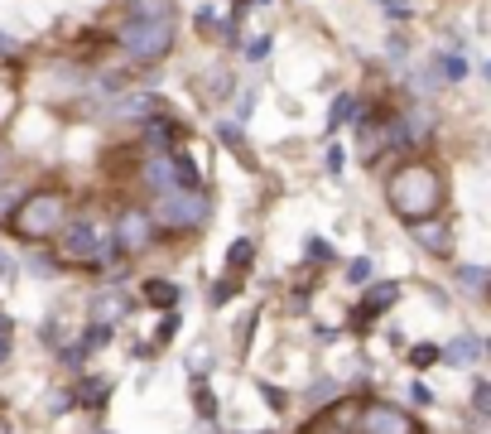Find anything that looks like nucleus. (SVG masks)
I'll return each mask as SVG.
<instances>
[{
  "mask_svg": "<svg viewBox=\"0 0 491 434\" xmlns=\"http://www.w3.org/2000/svg\"><path fill=\"white\" fill-rule=\"evenodd\" d=\"M145 184L154 193H169V189H178L174 184V160L169 155H154L150 164H145Z\"/></svg>",
  "mask_w": 491,
  "mask_h": 434,
  "instance_id": "nucleus-13",
  "label": "nucleus"
},
{
  "mask_svg": "<svg viewBox=\"0 0 491 434\" xmlns=\"http://www.w3.org/2000/svg\"><path fill=\"white\" fill-rule=\"evenodd\" d=\"M352 111H356V97H352V92H338V102H332V107H328V131L338 135L342 126L352 121Z\"/></svg>",
  "mask_w": 491,
  "mask_h": 434,
  "instance_id": "nucleus-16",
  "label": "nucleus"
},
{
  "mask_svg": "<svg viewBox=\"0 0 491 434\" xmlns=\"http://www.w3.org/2000/svg\"><path fill=\"white\" fill-rule=\"evenodd\" d=\"M10 232L20 242H49L58 237V227L68 222V193L63 189H39V193H25L20 208L5 217Z\"/></svg>",
  "mask_w": 491,
  "mask_h": 434,
  "instance_id": "nucleus-2",
  "label": "nucleus"
},
{
  "mask_svg": "<svg viewBox=\"0 0 491 434\" xmlns=\"http://www.w3.org/2000/svg\"><path fill=\"white\" fill-rule=\"evenodd\" d=\"M386 203L395 217L405 222H424L443 213V179L429 160H405L400 169L386 179Z\"/></svg>",
  "mask_w": 491,
  "mask_h": 434,
  "instance_id": "nucleus-1",
  "label": "nucleus"
},
{
  "mask_svg": "<svg viewBox=\"0 0 491 434\" xmlns=\"http://www.w3.org/2000/svg\"><path fill=\"white\" fill-rule=\"evenodd\" d=\"M342 160H347V155H342V145H332V150H328V169L338 174V169H342Z\"/></svg>",
  "mask_w": 491,
  "mask_h": 434,
  "instance_id": "nucleus-36",
  "label": "nucleus"
},
{
  "mask_svg": "<svg viewBox=\"0 0 491 434\" xmlns=\"http://www.w3.org/2000/svg\"><path fill=\"white\" fill-rule=\"evenodd\" d=\"M395 299H400V290H395V285H371V290H366V299H362V309H356V323L366 328L381 309H390Z\"/></svg>",
  "mask_w": 491,
  "mask_h": 434,
  "instance_id": "nucleus-11",
  "label": "nucleus"
},
{
  "mask_svg": "<svg viewBox=\"0 0 491 434\" xmlns=\"http://www.w3.org/2000/svg\"><path fill=\"white\" fill-rule=\"evenodd\" d=\"M106 396H111V381H102V377H82V381L73 386V401L92 405V410H102Z\"/></svg>",
  "mask_w": 491,
  "mask_h": 434,
  "instance_id": "nucleus-14",
  "label": "nucleus"
},
{
  "mask_svg": "<svg viewBox=\"0 0 491 434\" xmlns=\"http://www.w3.org/2000/svg\"><path fill=\"white\" fill-rule=\"evenodd\" d=\"M347 275H352L356 285H366V280H371V261H366V256H362V261H352V266H347Z\"/></svg>",
  "mask_w": 491,
  "mask_h": 434,
  "instance_id": "nucleus-26",
  "label": "nucleus"
},
{
  "mask_svg": "<svg viewBox=\"0 0 491 434\" xmlns=\"http://www.w3.org/2000/svg\"><path fill=\"white\" fill-rule=\"evenodd\" d=\"M140 295H145L150 309H174V304L184 299V290H178L174 280H145V285H140Z\"/></svg>",
  "mask_w": 491,
  "mask_h": 434,
  "instance_id": "nucleus-12",
  "label": "nucleus"
},
{
  "mask_svg": "<svg viewBox=\"0 0 491 434\" xmlns=\"http://www.w3.org/2000/svg\"><path fill=\"white\" fill-rule=\"evenodd\" d=\"M226 266H232V275H241V271H250L256 266V242H232V251H226Z\"/></svg>",
  "mask_w": 491,
  "mask_h": 434,
  "instance_id": "nucleus-17",
  "label": "nucleus"
},
{
  "mask_svg": "<svg viewBox=\"0 0 491 434\" xmlns=\"http://www.w3.org/2000/svg\"><path fill=\"white\" fill-rule=\"evenodd\" d=\"M174 328H178V319H174V314H169V319L160 323V338H154V343H169V338H174Z\"/></svg>",
  "mask_w": 491,
  "mask_h": 434,
  "instance_id": "nucleus-32",
  "label": "nucleus"
},
{
  "mask_svg": "<svg viewBox=\"0 0 491 434\" xmlns=\"http://www.w3.org/2000/svg\"><path fill=\"white\" fill-rule=\"evenodd\" d=\"M15 53H20V44L10 34H0V58H15Z\"/></svg>",
  "mask_w": 491,
  "mask_h": 434,
  "instance_id": "nucleus-34",
  "label": "nucleus"
},
{
  "mask_svg": "<svg viewBox=\"0 0 491 434\" xmlns=\"http://www.w3.org/2000/svg\"><path fill=\"white\" fill-rule=\"evenodd\" d=\"M266 53H270V39H266V34L246 44V58H250V63H260V58H266Z\"/></svg>",
  "mask_w": 491,
  "mask_h": 434,
  "instance_id": "nucleus-24",
  "label": "nucleus"
},
{
  "mask_svg": "<svg viewBox=\"0 0 491 434\" xmlns=\"http://www.w3.org/2000/svg\"><path fill=\"white\" fill-rule=\"evenodd\" d=\"M184 131H188V126H178L174 116H154V121H145V140H150V150H160V155H164V150H174V140Z\"/></svg>",
  "mask_w": 491,
  "mask_h": 434,
  "instance_id": "nucleus-10",
  "label": "nucleus"
},
{
  "mask_svg": "<svg viewBox=\"0 0 491 434\" xmlns=\"http://www.w3.org/2000/svg\"><path fill=\"white\" fill-rule=\"evenodd\" d=\"M308 256H314V261H328V242H323V237H314V242H308Z\"/></svg>",
  "mask_w": 491,
  "mask_h": 434,
  "instance_id": "nucleus-31",
  "label": "nucleus"
},
{
  "mask_svg": "<svg viewBox=\"0 0 491 434\" xmlns=\"http://www.w3.org/2000/svg\"><path fill=\"white\" fill-rule=\"evenodd\" d=\"M260 391H266V401H270L274 410H280V405H284V391H280V386H260Z\"/></svg>",
  "mask_w": 491,
  "mask_h": 434,
  "instance_id": "nucleus-35",
  "label": "nucleus"
},
{
  "mask_svg": "<svg viewBox=\"0 0 491 434\" xmlns=\"http://www.w3.org/2000/svg\"><path fill=\"white\" fill-rule=\"evenodd\" d=\"M356 434H424V430H419L400 405L366 401V405H362V415H356Z\"/></svg>",
  "mask_w": 491,
  "mask_h": 434,
  "instance_id": "nucleus-6",
  "label": "nucleus"
},
{
  "mask_svg": "<svg viewBox=\"0 0 491 434\" xmlns=\"http://www.w3.org/2000/svg\"><path fill=\"white\" fill-rule=\"evenodd\" d=\"M150 222H160V227L169 232H193L208 222V193L202 189H169L160 193V203L150 208Z\"/></svg>",
  "mask_w": 491,
  "mask_h": 434,
  "instance_id": "nucleus-3",
  "label": "nucleus"
},
{
  "mask_svg": "<svg viewBox=\"0 0 491 434\" xmlns=\"http://www.w3.org/2000/svg\"><path fill=\"white\" fill-rule=\"evenodd\" d=\"M121 49L135 63H160L174 49V20H130L121 29Z\"/></svg>",
  "mask_w": 491,
  "mask_h": 434,
  "instance_id": "nucleus-4",
  "label": "nucleus"
},
{
  "mask_svg": "<svg viewBox=\"0 0 491 434\" xmlns=\"http://www.w3.org/2000/svg\"><path fill=\"white\" fill-rule=\"evenodd\" d=\"M20 198H25V189H0V222L20 208Z\"/></svg>",
  "mask_w": 491,
  "mask_h": 434,
  "instance_id": "nucleus-23",
  "label": "nucleus"
},
{
  "mask_svg": "<svg viewBox=\"0 0 491 434\" xmlns=\"http://www.w3.org/2000/svg\"><path fill=\"white\" fill-rule=\"evenodd\" d=\"M443 73H448L453 82H458V78L467 73V63H462V58H458V53H448V58H443Z\"/></svg>",
  "mask_w": 491,
  "mask_h": 434,
  "instance_id": "nucleus-28",
  "label": "nucleus"
},
{
  "mask_svg": "<svg viewBox=\"0 0 491 434\" xmlns=\"http://www.w3.org/2000/svg\"><path fill=\"white\" fill-rule=\"evenodd\" d=\"M193 396H198V415H212V410H217V405H212V391H208L202 381H198V391H193Z\"/></svg>",
  "mask_w": 491,
  "mask_h": 434,
  "instance_id": "nucleus-30",
  "label": "nucleus"
},
{
  "mask_svg": "<svg viewBox=\"0 0 491 434\" xmlns=\"http://www.w3.org/2000/svg\"><path fill=\"white\" fill-rule=\"evenodd\" d=\"M10 362V319L0 314V367Z\"/></svg>",
  "mask_w": 491,
  "mask_h": 434,
  "instance_id": "nucleus-27",
  "label": "nucleus"
},
{
  "mask_svg": "<svg viewBox=\"0 0 491 434\" xmlns=\"http://www.w3.org/2000/svg\"><path fill=\"white\" fill-rule=\"evenodd\" d=\"M453 280H458V285L467 290V295H482V290L491 285L487 266H458V271H453Z\"/></svg>",
  "mask_w": 491,
  "mask_h": 434,
  "instance_id": "nucleus-15",
  "label": "nucleus"
},
{
  "mask_svg": "<svg viewBox=\"0 0 491 434\" xmlns=\"http://www.w3.org/2000/svg\"><path fill=\"white\" fill-rule=\"evenodd\" d=\"M376 5H386L390 20H410V0H376Z\"/></svg>",
  "mask_w": 491,
  "mask_h": 434,
  "instance_id": "nucleus-25",
  "label": "nucleus"
},
{
  "mask_svg": "<svg viewBox=\"0 0 491 434\" xmlns=\"http://www.w3.org/2000/svg\"><path fill=\"white\" fill-rule=\"evenodd\" d=\"M236 295H241V285H236V275H222L217 285H212V304H232Z\"/></svg>",
  "mask_w": 491,
  "mask_h": 434,
  "instance_id": "nucleus-20",
  "label": "nucleus"
},
{
  "mask_svg": "<svg viewBox=\"0 0 491 434\" xmlns=\"http://www.w3.org/2000/svg\"><path fill=\"white\" fill-rule=\"evenodd\" d=\"M150 107H154L150 97H130V102H126V111H130V116H140V111H150Z\"/></svg>",
  "mask_w": 491,
  "mask_h": 434,
  "instance_id": "nucleus-33",
  "label": "nucleus"
},
{
  "mask_svg": "<svg viewBox=\"0 0 491 434\" xmlns=\"http://www.w3.org/2000/svg\"><path fill=\"white\" fill-rule=\"evenodd\" d=\"M154 242V222H150V208H121V217H116V242L126 256L145 251V246Z\"/></svg>",
  "mask_w": 491,
  "mask_h": 434,
  "instance_id": "nucleus-7",
  "label": "nucleus"
},
{
  "mask_svg": "<svg viewBox=\"0 0 491 434\" xmlns=\"http://www.w3.org/2000/svg\"><path fill=\"white\" fill-rule=\"evenodd\" d=\"M217 135H222V145H226V150H236V155L250 164V150H246V140H241V131H236V126H222Z\"/></svg>",
  "mask_w": 491,
  "mask_h": 434,
  "instance_id": "nucleus-21",
  "label": "nucleus"
},
{
  "mask_svg": "<svg viewBox=\"0 0 491 434\" xmlns=\"http://www.w3.org/2000/svg\"><path fill=\"white\" fill-rule=\"evenodd\" d=\"M410 401H414V405H434V391H429L424 381H414V386H410Z\"/></svg>",
  "mask_w": 491,
  "mask_h": 434,
  "instance_id": "nucleus-29",
  "label": "nucleus"
},
{
  "mask_svg": "<svg viewBox=\"0 0 491 434\" xmlns=\"http://www.w3.org/2000/svg\"><path fill=\"white\" fill-rule=\"evenodd\" d=\"M434 362H438V343H414L410 348V367L414 372H429Z\"/></svg>",
  "mask_w": 491,
  "mask_h": 434,
  "instance_id": "nucleus-19",
  "label": "nucleus"
},
{
  "mask_svg": "<svg viewBox=\"0 0 491 434\" xmlns=\"http://www.w3.org/2000/svg\"><path fill=\"white\" fill-rule=\"evenodd\" d=\"M472 410H477V415H491V386L487 381L472 386Z\"/></svg>",
  "mask_w": 491,
  "mask_h": 434,
  "instance_id": "nucleus-22",
  "label": "nucleus"
},
{
  "mask_svg": "<svg viewBox=\"0 0 491 434\" xmlns=\"http://www.w3.org/2000/svg\"><path fill=\"white\" fill-rule=\"evenodd\" d=\"M92 314H97V323H111V319H121V314H126V299L121 295H97Z\"/></svg>",
  "mask_w": 491,
  "mask_h": 434,
  "instance_id": "nucleus-18",
  "label": "nucleus"
},
{
  "mask_svg": "<svg viewBox=\"0 0 491 434\" xmlns=\"http://www.w3.org/2000/svg\"><path fill=\"white\" fill-rule=\"evenodd\" d=\"M410 232H414V242L424 246V251H434V256H448L453 251V227H448V217H424V222H410Z\"/></svg>",
  "mask_w": 491,
  "mask_h": 434,
  "instance_id": "nucleus-8",
  "label": "nucleus"
},
{
  "mask_svg": "<svg viewBox=\"0 0 491 434\" xmlns=\"http://www.w3.org/2000/svg\"><path fill=\"white\" fill-rule=\"evenodd\" d=\"M0 275H15V266H10L5 256H0Z\"/></svg>",
  "mask_w": 491,
  "mask_h": 434,
  "instance_id": "nucleus-37",
  "label": "nucleus"
},
{
  "mask_svg": "<svg viewBox=\"0 0 491 434\" xmlns=\"http://www.w3.org/2000/svg\"><path fill=\"white\" fill-rule=\"evenodd\" d=\"M0 174H5V145H0Z\"/></svg>",
  "mask_w": 491,
  "mask_h": 434,
  "instance_id": "nucleus-38",
  "label": "nucleus"
},
{
  "mask_svg": "<svg viewBox=\"0 0 491 434\" xmlns=\"http://www.w3.org/2000/svg\"><path fill=\"white\" fill-rule=\"evenodd\" d=\"M58 256H63L68 266H102V261H111L116 251L97 237L92 222H63V227H58Z\"/></svg>",
  "mask_w": 491,
  "mask_h": 434,
  "instance_id": "nucleus-5",
  "label": "nucleus"
},
{
  "mask_svg": "<svg viewBox=\"0 0 491 434\" xmlns=\"http://www.w3.org/2000/svg\"><path fill=\"white\" fill-rule=\"evenodd\" d=\"M438 357H443V362H453V367H472V362H482V338L458 333L448 348H438Z\"/></svg>",
  "mask_w": 491,
  "mask_h": 434,
  "instance_id": "nucleus-9",
  "label": "nucleus"
}]
</instances>
